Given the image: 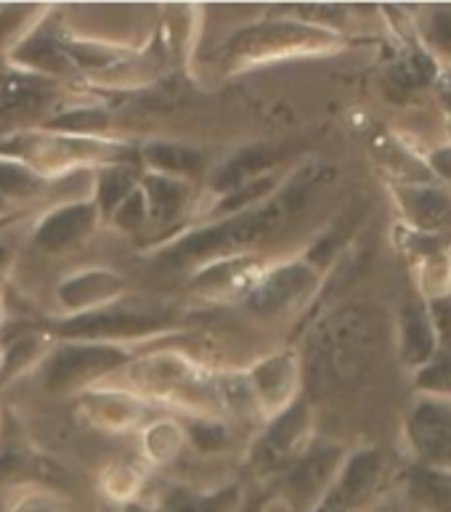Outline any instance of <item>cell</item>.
I'll return each instance as SVG.
<instances>
[{
  "mask_svg": "<svg viewBox=\"0 0 451 512\" xmlns=\"http://www.w3.org/2000/svg\"><path fill=\"white\" fill-rule=\"evenodd\" d=\"M406 436L422 467L451 473V398H420L406 422Z\"/></svg>",
  "mask_w": 451,
  "mask_h": 512,
  "instance_id": "1",
  "label": "cell"
},
{
  "mask_svg": "<svg viewBox=\"0 0 451 512\" xmlns=\"http://www.w3.org/2000/svg\"><path fill=\"white\" fill-rule=\"evenodd\" d=\"M383 475V457L380 451L367 449L353 454L340 473L335 475V481L329 483V489L324 491V497L316 502L311 512H356L377 489Z\"/></svg>",
  "mask_w": 451,
  "mask_h": 512,
  "instance_id": "2",
  "label": "cell"
},
{
  "mask_svg": "<svg viewBox=\"0 0 451 512\" xmlns=\"http://www.w3.org/2000/svg\"><path fill=\"white\" fill-rule=\"evenodd\" d=\"M128 359L123 351L109 348V345H67L48 361L46 385L51 390L72 388L75 383H83L88 377L101 375L107 369L120 367Z\"/></svg>",
  "mask_w": 451,
  "mask_h": 512,
  "instance_id": "3",
  "label": "cell"
},
{
  "mask_svg": "<svg viewBox=\"0 0 451 512\" xmlns=\"http://www.w3.org/2000/svg\"><path fill=\"white\" fill-rule=\"evenodd\" d=\"M337 465H340V451L335 446L308 451L306 457L298 459V465L287 478V489L300 505H311V510H314L316 502L329 489V483L335 481Z\"/></svg>",
  "mask_w": 451,
  "mask_h": 512,
  "instance_id": "4",
  "label": "cell"
},
{
  "mask_svg": "<svg viewBox=\"0 0 451 512\" xmlns=\"http://www.w3.org/2000/svg\"><path fill=\"white\" fill-rule=\"evenodd\" d=\"M433 324H436V353L433 359L420 369L417 385H420L428 396H451V300L441 298L430 308Z\"/></svg>",
  "mask_w": 451,
  "mask_h": 512,
  "instance_id": "5",
  "label": "cell"
},
{
  "mask_svg": "<svg viewBox=\"0 0 451 512\" xmlns=\"http://www.w3.org/2000/svg\"><path fill=\"white\" fill-rule=\"evenodd\" d=\"M401 210L414 229L438 231L451 223V197L436 186L406 184L398 189Z\"/></svg>",
  "mask_w": 451,
  "mask_h": 512,
  "instance_id": "6",
  "label": "cell"
},
{
  "mask_svg": "<svg viewBox=\"0 0 451 512\" xmlns=\"http://www.w3.org/2000/svg\"><path fill=\"white\" fill-rule=\"evenodd\" d=\"M436 324L430 316V308L420 300L406 303L401 314V353L409 367L422 369L436 353Z\"/></svg>",
  "mask_w": 451,
  "mask_h": 512,
  "instance_id": "7",
  "label": "cell"
},
{
  "mask_svg": "<svg viewBox=\"0 0 451 512\" xmlns=\"http://www.w3.org/2000/svg\"><path fill=\"white\" fill-rule=\"evenodd\" d=\"M311 284H314V274L306 266H287L260 284L250 306L258 314H276V311H284L295 300L303 298L311 290Z\"/></svg>",
  "mask_w": 451,
  "mask_h": 512,
  "instance_id": "8",
  "label": "cell"
},
{
  "mask_svg": "<svg viewBox=\"0 0 451 512\" xmlns=\"http://www.w3.org/2000/svg\"><path fill=\"white\" fill-rule=\"evenodd\" d=\"M93 221H96L93 207H64V210H56L54 215H48L46 221L40 223L38 234H35V242H38L40 250L56 253V250H64V247L80 242L85 234H91Z\"/></svg>",
  "mask_w": 451,
  "mask_h": 512,
  "instance_id": "9",
  "label": "cell"
},
{
  "mask_svg": "<svg viewBox=\"0 0 451 512\" xmlns=\"http://www.w3.org/2000/svg\"><path fill=\"white\" fill-rule=\"evenodd\" d=\"M306 428V406L295 404L274 422V428L268 430L266 441L260 444V459H263L266 465H284L287 459L295 457V449H298L303 436H306Z\"/></svg>",
  "mask_w": 451,
  "mask_h": 512,
  "instance_id": "10",
  "label": "cell"
},
{
  "mask_svg": "<svg viewBox=\"0 0 451 512\" xmlns=\"http://www.w3.org/2000/svg\"><path fill=\"white\" fill-rule=\"evenodd\" d=\"M409 494L425 512H451V473L436 467H412Z\"/></svg>",
  "mask_w": 451,
  "mask_h": 512,
  "instance_id": "11",
  "label": "cell"
},
{
  "mask_svg": "<svg viewBox=\"0 0 451 512\" xmlns=\"http://www.w3.org/2000/svg\"><path fill=\"white\" fill-rule=\"evenodd\" d=\"M242 507V491L237 486L210 491V494H192V491H170L162 512H237Z\"/></svg>",
  "mask_w": 451,
  "mask_h": 512,
  "instance_id": "12",
  "label": "cell"
},
{
  "mask_svg": "<svg viewBox=\"0 0 451 512\" xmlns=\"http://www.w3.org/2000/svg\"><path fill=\"white\" fill-rule=\"evenodd\" d=\"M276 162V154L266 146H258V149H245L239 152L237 157H231L221 170H218V178L213 181V186L218 189H242L247 186V181L258 173H266L271 165Z\"/></svg>",
  "mask_w": 451,
  "mask_h": 512,
  "instance_id": "13",
  "label": "cell"
},
{
  "mask_svg": "<svg viewBox=\"0 0 451 512\" xmlns=\"http://www.w3.org/2000/svg\"><path fill=\"white\" fill-rule=\"evenodd\" d=\"M160 321L149 319V316L138 314H96L85 316V319H75L59 327L64 335H104V332H144L149 327H157Z\"/></svg>",
  "mask_w": 451,
  "mask_h": 512,
  "instance_id": "14",
  "label": "cell"
},
{
  "mask_svg": "<svg viewBox=\"0 0 451 512\" xmlns=\"http://www.w3.org/2000/svg\"><path fill=\"white\" fill-rule=\"evenodd\" d=\"M146 213L157 223L173 221L186 202V186L178 178L152 176L146 178Z\"/></svg>",
  "mask_w": 451,
  "mask_h": 512,
  "instance_id": "15",
  "label": "cell"
},
{
  "mask_svg": "<svg viewBox=\"0 0 451 512\" xmlns=\"http://www.w3.org/2000/svg\"><path fill=\"white\" fill-rule=\"evenodd\" d=\"M120 290V279L109 274H85L77 276L62 290L64 306H85V303H99L112 298Z\"/></svg>",
  "mask_w": 451,
  "mask_h": 512,
  "instance_id": "16",
  "label": "cell"
},
{
  "mask_svg": "<svg viewBox=\"0 0 451 512\" xmlns=\"http://www.w3.org/2000/svg\"><path fill=\"white\" fill-rule=\"evenodd\" d=\"M146 160L152 162L154 168H160L168 176H186V173H197L205 165V157L194 149L176 144H152L146 149Z\"/></svg>",
  "mask_w": 451,
  "mask_h": 512,
  "instance_id": "17",
  "label": "cell"
},
{
  "mask_svg": "<svg viewBox=\"0 0 451 512\" xmlns=\"http://www.w3.org/2000/svg\"><path fill=\"white\" fill-rule=\"evenodd\" d=\"M133 176L136 173L128 168H112L99 178V202L104 213L115 210L120 202H125V197L133 189Z\"/></svg>",
  "mask_w": 451,
  "mask_h": 512,
  "instance_id": "18",
  "label": "cell"
},
{
  "mask_svg": "<svg viewBox=\"0 0 451 512\" xmlns=\"http://www.w3.org/2000/svg\"><path fill=\"white\" fill-rule=\"evenodd\" d=\"M436 75V67L430 62L428 56H409L406 62L396 64V67L390 69V77H393V83H398L404 91H412V88H420V85H428Z\"/></svg>",
  "mask_w": 451,
  "mask_h": 512,
  "instance_id": "19",
  "label": "cell"
},
{
  "mask_svg": "<svg viewBox=\"0 0 451 512\" xmlns=\"http://www.w3.org/2000/svg\"><path fill=\"white\" fill-rule=\"evenodd\" d=\"M425 35L433 48L451 56V11L449 8H433L425 19Z\"/></svg>",
  "mask_w": 451,
  "mask_h": 512,
  "instance_id": "20",
  "label": "cell"
},
{
  "mask_svg": "<svg viewBox=\"0 0 451 512\" xmlns=\"http://www.w3.org/2000/svg\"><path fill=\"white\" fill-rule=\"evenodd\" d=\"M38 186L40 181L27 168H19V165H11V162L0 165V192L3 194H24L27 197Z\"/></svg>",
  "mask_w": 451,
  "mask_h": 512,
  "instance_id": "21",
  "label": "cell"
},
{
  "mask_svg": "<svg viewBox=\"0 0 451 512\" xmlns=\"http://www.w3.org/2000/svg\"><path fill=\"white\" fill-rule=\"evenodd\" d=\"M192 438L197 441V446L202 451H215L221 449V446H226V433H223V428H218V425H197V428L192 430Z\"/></svg>",
  "mask_w": 451,
  "mask_h": 512,
  "instance_id": "22",
  "label": "cell"
},
{
  "mask_svg": "<svg viewBox=\"0 0 451 512\" xmlns=\"http://www.w3.org/2000/svg\"><path fill=\"white\" fill-rule=\"evenodd\" d=\"M430 168L436 170L438 176H444L446 181H451V146L436 149V152L430 154Z\"/></svg>",
  "mask_w": 451,
  "mask_h": 512,
  "instance_id": "23",
  "label": "cell"
},
{
  "mask_svg": "<svg viewBox=\"0 0 451 512\" xmlns=\"http://www.w3.org/2000/svg\"><path fill=\"white\" fill-rule=\"evenodd\" d=\"M237 512H266V497L247 499V502H242V507Z\"/></svg>",
  "mask_w": 451,
  "mask_h": 512,
  "instance_id": "24",
  "label": "cell"
},
{
  "mask_svg": "<svg viewBox=\"0 0 451 512\" xmlns=\"http://www.w3.org/2000/svg\"><path fill=\"white\" fill-rule=\"evenodd\" d=\"M16 512H62V510H56L54 505H43V502H32V505H24L22 510H16Z\"/></svg>",
  "mask_w": 451,
  "mask_h": 512,
  "instance_id": "25",
  "label": "cell"
},
{
  "mask_svg": "<svg viewBox=\"0 0 451 512\" xmlns=\"http://www.w3.org/2000/svg\"><path fill=\"white\" fill-rule=\"evenodd\" d=\"M123 512H152V510H149V507H144V505H136V502H130V505L125 507Z\"/></svg>",
  "mask_w": 451,
  "mask_h": 512,
  "instance_id": "26",
  "label": "cell"
},
{
  "mask_svg": "<svg viewBox=\"0 0 451 512\" xmlns=\"http://www.w3.org/2000/svg\"><path fill=\"white\" fill-rule=\"evenodd\" d=\"M444 104H446V112L451 117V91H444Z\"/></svg>",
  "mask_w": 451,
  "mask_h": 512,
  "instance_id": "27",
  "label": "cell"
},
{
  "mask_svg": "<svg viewBox=\"0 0 451 512\" xmlns=\"http://www.w3.org/2000/svg\"><path fill=\"white\" fill-rule=\"evenodd\" d=\"M372 512H396V510H393V507H388V505H383V507H377V510H372Z\"/></svg>",
  "mask_w": 451,
  "mask_h": 512,
  "instance_id": "28",
  "label": "cell"
},
{
  "mask_svg": "<svg viewBox=\"0 0 451 512\" xmlns=\"http://www.w3.org/2000/svg\"><path fill=\"white\" fill-rule=\"evenodd\" d=\"M446 83H449V85H451V72H449V75H446ZM449 91H451V88H449Z\"/></svg>",
  "mask_w": 451,
  "mask_h": 512,
  "instance_id": "29",
  "label": "cell"
}]
</instances>
